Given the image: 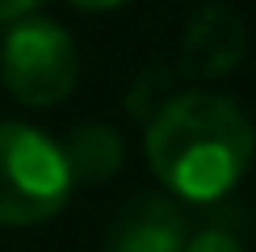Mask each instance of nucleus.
I'll list each match as a JSON object with an SVG mask.
<instances>
[{
  "label": "nucleus",
  "mask_w": 256,
  "mask_h": 252,
  "mask_svg": "<svg viewBox=\"0 0 256 252\" xmlns=\"http://www.w3.org/2000/svg\"><path fill=\"white\" fill-rule=\"evenodd\" d=\"M143 152L156 181L185 202H218L244 181L256 152L248 114L218 92H176L147 122Z\"/></svg>",
  "instance_id": "1"
},
{
  "label": "nucleus",
  "mask_w": 256,
  "mask_h": 252,
  "mask_svg": "<svg viewBox=\"0 0 256 252\" xmlns=\"http://www.w3.org/2000/svg\"><path fill=\"white\" fill-rule=\"evenodd\" d=\"M63 147L21 122H0V223L34 227L55 218L72 198Z\"/></svg>",
  "instance_id": "2"
},
{
  "label": "nucleus",
  "mask_w": 256,
  "mask_h": 252,
  "mask_svg": "<svg viewBox=\"0 0 256 252\" xmlns=\"http://www.w3.org/2000/svg\"><path fill=\"white\" fill-rule=\"evenodd\" d=\"M0 76L21 105H59L80 80V55L59 21L21 17L0 42Z\"/></svg>",
  "instance_id": "3"
},
{
  "label": "nucleus",
  "mask_w": 256,
  "mask_h": 252,
  "mask_svg": "<svg viewBox=\"0 0 256 252\" xmlns=\"http://www.w3.org/2000/svg\"><path fill=\"white\" fill-rule=\"evenodd\" d=\"M244 21L236 8L206 0L198 4L185 21V38H180V63L194 76H227L231 68L244 59Z\"/></svg>",
  "instance_id": "4"
},
{
  "label": "nucleus",
  "mask_w": 256,
  "mask_h": 252,
  "mask_svg": "<svg viewBox=\"0 0 256 252\" xmlns=\"http://www.w3.org/2000/svg\"><path fill=\"white\" fill-rule=\"evenodd\" d=\"M189 227L180 210L164 198H138L122 210L118 227L110 231V252H180Z\"/></svg>",
  "instance_id": "5"
},
{
  "label": "nucleus",
  "mask_w": 256,
  "mask_h": 252,
  "mask_svg": "<svg viewBox=\"0 0 256 252\" xmlns=\"http://www.w3.org/2000/svg\"><path fill=\"white\" fill-rule=\"evenodd\" d=\"M63 147V160H68V172H72V185H101L110 181L114 172L122 168V156H126V143L122 134L114 130L110 122H84L68 134Z\"/></svg>",
  "instance_id": "6"
},
{
  "label": "nucleus",
  "mask_w": 256,
  "mask_h": 252,
  "mask_svg": "<svg viewBox=\"0 0 256 252\" xmlns=\"http://www.w3.org/2000/svg\"><path fill=\"white\" fill-rule=\"evenodd\" d=\"M180 252H244V244H240L236 231H227V227H202L185 240Z\"/></svg>",
  "instance_id": "7"
},
{
  "label": "nucleus",
  "mask_w": 256,
  "mask_h": 252,
  "mask_svg": "<svg viewBox=\"0 0 256 252\" xmlns=\"http://www.w3.org/2000/svg\"><path fill=\"white\" fill-rule=\"evenodd\" d=\"M38 4L42 0H0V21H21V17L34 13Z\"/></svg>",
  "instance_id": "8"
},
{
  "label": "nucleus",
  "mask_w": 256,
  "mask_h": 252,
  "mask_svg": "<svg viewBox=\"0 0 256 252\" xmlns=\"http://www.w3.org/2000/svg\"><path fill=\"white\" fill-rule=\"evenodd\" d=\"M68 4L84 8V13H105V8H118V4H126V0H68Z\"/></svg>",
  "instance_id": "9"
}]
</instances>
